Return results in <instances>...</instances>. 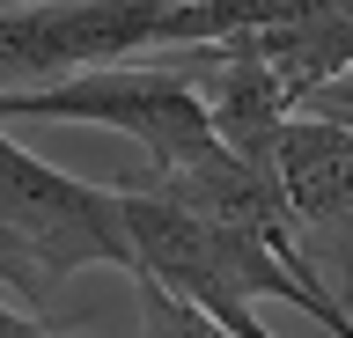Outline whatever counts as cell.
<instances>
[{"label": "cell", "instance_id": "1", "mask_svg": "<svg viewBox=\"0 0 353 338\" xmlns=\"http://www.w3.org/2000/svg\"><path fill=\"white\" fill-rule=\"evenodd\" d=\"M88 265L140 279V250H132L118 184H81L0 133V272L22 294H44L52 279Z\"/></svg>", "mask_w": 353, "mask_h": 338}, {"label": "cell", "instance_id": "2", "mask_svg": "<svg viewBox=\"0 0 353 338\" xmlns=\"http://www.w3.org/2000/svg\"><path fill=\"white\" fill-rule=\"evenodd\" d=\"M110 125L125 133L154 169H176L214 147V118L184 81L176 59H110V67H81L44 89H0V125Z\"/></svg>", "mask_w": 353, "mask_h": 338}, {"label": "cell", "instance_id": "3", "mask_svg": "<svg viewBox=\"0 0 353 338\" xmlns=\"http://www.w3.org/2000/svg\"><path fill=\"white\" fill-rule=\"evenodd\" d=\"M176 0H22L0 8V89H44L81 67L170 45Z\"/></svg>", "mask_w": 353, "mask_h": 338}, {"label": "cell", "instance_id": "4", "mask_svg": "<svg viewBox=\"0 0 353 338\" xmlns=\"http://www.w3.org/2000/svg\"><path fill=\"white\" fill-rule=\"evenodd\" d=\"M280 191L302 221L309 265L353 309V125L324 111H294L280 140Z\"/></svg>", "mask_w": 353, "mask_h": 338}, {"label": "cell", "instance_id": "5", "mask_svg": "<svg viewBox=\"0 0 353 338\" xmlns=\"http://www.w3.org/2000/svg\"><path fill=\"white\" fill-rule=\"evenodd\" d=\"M170 59L199 89L221 147L243 155L250 169H265V177H280V140H287V118L302 111V103L280 81V67L258 52V37L236 30V37H206V45H170Z\"/></svg>", "mask_w": 353, "mask_h": 338}, {"label": "cell", "instance_id": "6", "mask_svg": "<svg viewBox=\"0 0 353 338\" xmlns=\"http://www.w3.org/2000/svg\"><path fill=\"white\" fill-rule=\"evenodd\" d=\"M140 338H243V331H228L192 294L162 287V279H140Z\"/></svg>", "mask_w": 353, "mask_h": 338}, {"label": "cell", "instance_id": "7", "mask_svg": "<svg viewBox=\"0 0 353 338\" xmlns=\"http://www.w3.org/2000/svg\"><path fill=\"white\" fill-rule=\"evenodd\" d=\"M302 111H324V118H346L353 125V74H339V81H324V89L309 96Z\"/></svg>", "mask_w": 353, "mask_h": 338}, {"label": "cell", "instance_id": "8", "mask_svg": "<svg viewBox=\"0 0 353 338\" xmlns=\"http://www.w3.org/2000/svg\"><path fill=\"white\" fill-rule=\"evenodd\" d=\"M0 338H59V331H52V324H37L30 309H8V302H0Z\"/></svg>", "mask_w": 353, "mask_h": 338}]
</instances>
